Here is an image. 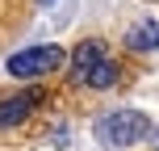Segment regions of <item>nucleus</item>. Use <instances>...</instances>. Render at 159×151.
<instances>
[{
  "mask_svg": "<svg viewBox=\"0 0 159 151\" xmlns=\"http://www.w3.org/2000/svg\"><path fill=\"white\" fill-rule=\"evenodd\" d=\"M55 67H63V50L59 46H30V50H21V55L8 59V76H17V80L50 76Z\"/></svg>",
  "mask_w": 159,
  "mask_h": 151,
  "instance_id": "7ed1b4c3",
  "label": "nucleus"
},
{
  "mask_svg": "<svg viewBox=\"0 0 159 151\" xmlns=\"http://www.w3.org/2000/svg\"><path fill=\"white\" fill-rule=\"evenodd\" d=\"M92 134H96V143H101V147L121 151V147H134L138 139L151 134V118L138 113V109H113V113H105V118L96 122Z\"/></svg>",
  "mask_w": 159,
  "mask_h": 151,
  "instance_id": "f257e3e1",
  "label": "nucleus"
},
{
  "mask_svg": "<svg viewBox=\"0 0 159 151\" xmlns=\"http://www.w3.org/2000/svg\"><path fill=\"white\" fill-rule=\"evenodd\" d=\"M126 46L130 50H155L159 46V21H138L134 30L126 34Z\"/></svg>",
  "mask_w": 159,
  "mask_h": 151,
  "instance_id": "39448f33",
  "label": "nucleus"
},
{
  "mask_svg": "<svg viewBox=\"0 0 159 151\" xmlns=\"http://www.w3.org/2000/svg\"><path fill=\"white\" fill-rule=\"evenodd\" d=\"M38 105H42V92H38V88H30V92H21V97H8V101H0V126H17V122L30 118Z\"/></svg>",
  "mask_w": 159,
  "mask_h": 151,
  "instance_id": "20e7f679",
  "label": "nucleus"
},
{
  "mask_svg": "<svg viewBox=\"0 0 159 151\" xmlns=\"http://www.w3.org/2000/svg\"><path fill=\"white\" fill-rule=\"evenodd\" d=\"M42 4H50V0H42Z\"/></svg>",
  "mask_w": 159,
  "mask_h": 151,
  "instance_id": "423d86ee",
  "label": "nucleus"
},
{
  "mask_svg": "<svg viewBox=\"0 0 159 151\" xmlns=\"http://www.w3.org/2000/svg\"><path fill=\"white\" fill-rule=\"evenodd\" d=\"M71 80L92 84V88H109L113 80H117V63L105 55V42L88 38V42L75 46V55H71Z\"/></svg>",
  "mask_w": 159,
  "mask_h": 151,
  "instance_id": "f03ea898",
  "label": "nucleus"
}]
</instances>
